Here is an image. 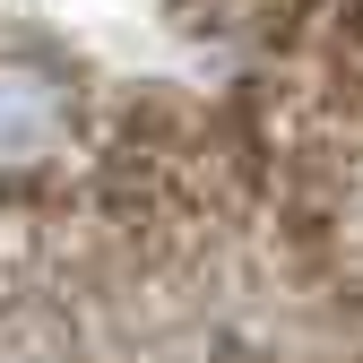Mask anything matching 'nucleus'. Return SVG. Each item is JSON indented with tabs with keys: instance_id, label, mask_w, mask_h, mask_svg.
<instances>
[{
	"instance_id": "1",
	"label": "nucleus",
	"mask_w": 363,
	"mask_h": 363,
	"mask_svg": "<svg viewBox=\"0 0 363 363\" xmlns=\"http://www.w3.org/2000/svg\"><path fill=\"white\" fill-rule=\"evenodd\" d=\"M69 139V86L43 69L0 52V173H43Z\"/></svg>"
}]
</instances>
